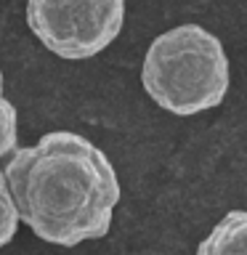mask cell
Instances as JSON below:
<instances>
[{"label": "cell", "instance_id": "obj_1", "mask_svg": "<svg viewBox=\"0 0 247 255\" xmlns=\"http://www.w3.org/2000/svg\"><path fill=\"white\" fill-rule=\"evenodd\" d=\"M3 175L19 223L43 242L75 247L112 229L120 178L109 157L85 135L51 130L32 146H16Z\"/></svg>", "mask_w": 247, "mask_h": 255}, {"label": "cell", "instance_id": "obj_2", "mask_svg": "<svg viewBox=\"0 0 247 255\" xmlns=\"http://www.w3.org/2000/svg\"><path fill=\"white\" fill-rule=\"evenodd\" d=\"M141 85L159 109L178 117L199 115L226 99L229 56L210 29L178 24L146 48Z\"/></svg>", "mask_w": 247, "mask_h": 255}, {"label": "cell", "instance_id": "obj_3", "mask_svg": "<svg viewBox=\"0 0 247 255\" xmlns=\"http://www.w3.org/2000/svg\"><path fill=\"white\" fill-rule=\"evenodd\" d=\"M125 0H27V27L51 53L67 61L99 56L117 40Z\"/></svg>", "mask_w": 247, "mask_h": 255}, {"label": "cell", "instance_id": "obj_4", "mask_svg": "<svg viewBox=\"0 0 247 255\" xmlns=\"http://www.w3.org/2000/svg\"><path fill=\"white\" fill-rule=\"evenodd\" d=\"M197 255H247V210H229L199 242Z\"/></svg>", "mask_w": 247, "mask_h": 255}, {"label": "cell", "instance_id": "obj_5", "mask_svg": "<svg viewBox=\"0 0 247 255\" xmlns=\"http://www.w3.org/2000/svg\"><path fill=\"white\" fill-rule=\"evenodd\" d=\"M19 146V117H16V107L11 101L0 99V159L13 154Z\"/></svg>", "mask_w": 247, "mask_h": 255}, {"label": "cell", "instance_id": "obj_6", "mask_svg": "<svg viewBox=\"0 0 247 255\" xmlns=\"http://www.w3.org/2000/svg\"><path fill=\"white\" fill-rule=\"evenodd\" d=\"M16 229H19V213H16L8 181L0 170V247H5L16 237Z\"/></svg>", "mask_w": 247, "mask_h": 255}, {"label": "cell", "instance_id": "obj_7", "mask_svg": "<svg viewBox=\"0 0 247 255\" xmlns=\"http://www.w3.org/2000/svg\"><path fill=\"white\" fill-rule=\"evenodd\" d=\"M0 99H3V72H0Z\"/></svg>", "mask_w": 247, "mask_h": 255}]
</instances>
